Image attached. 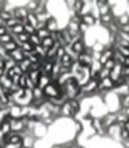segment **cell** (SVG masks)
I'll use <instances>...</instances> for the list:
<instances>
[{
    "mask_svg": "<svg viewBox=\"0 0 129 148\" xmlns=\"http://www.w3.org/2000/svg\"><path fill=\"white\" fill-rule=\"evenodd\" d=\"M101 120H102V125H103V127H106V129L111 127V126H114L115 123H116V112L106 113Z\"/></svg>",
    "mask_w": 129,
    "mask_h": 148,
    "instance_id": "6da1fadb",
    "label": "cell"
},
{
    "mask_svg": "<svg viewBox=\"0 0 129 148\" xmlns=\"http://www.w3.org/2000/svg\"><path fill=\"white\" fill-rule=\"evenodd\" d=\"M76 61H78L83 68H89L91 66V64L93 62V60H92V55L91 53H86V52L84 51L83 53H80L78 56V60H76Z\"/></svg>",
    "mask_w": 129,
    "mask_h": 148,
    "instance_id": "7a4b0ae2",
    "label": "cell"
},
{
    "mask_svg": "<svg viewBox=\"0 0 129 148\" xmlns=\"http://www.w3.org/2000/svg\"><path fill=\"white\" fill-rule=\"evenodd\" d=\"M8 114L12 117V120H21V118H23L22 107L18 104H14L13 107H10L9 109H8Z\"/></svg>",
    "mask_w": 129,
    "mask_h": 148,
    "instance_id": "3957f363",
    "label": "cell"
},
{
    "mask_svg": "<svg viewBox=\"0 0 129 148\" xmlns=\"http://www.w3.org/2000/svg\"><path fill=\"white\" fill-rule=\"evenodd\" d=\"M114 55H115V49L114 48H105V51L101 53V59H99V62L102 64V66L105 65V62L109 61V60L114 59Z\"/></svg>",
    "mask_w": 129,
    "mask_h": 148,
    "instance_id": "277c9868",
    "label": "cell"
},
{
    "mask_svg": "<svg viewBox=\"0 0 129 148\" xmlns=\"http://www.w3.org/2000/svg\"><path fill=\"white\" fill-rule=\"evenodd\" d=\"M28 14V10L26 7H16L13 8V17L18 18V20H26Z\"/></svg>",
    "mask_w": 129,
    "mask_h": 148,
    "instance_id": "5b68a950",
    "label": "cell"
},
{
    "mask_svg": "<svg viewBox=\"0 0 129 148\" xmlns=\"http://www.w3.org/2000/svg\"><path fill=\"white\" fill-rule=\"evenodd\" d=\"M71 47H72V51L75 52L78 56L80 53H83V52L86 49V44H85V42H84V39H79V40H76L75 43L71 44Z\"/></svg>",
    "mask_w": 129,
    "mask_h": 148,
    "instance_id": "8992f818",
    "label": "cell"
},
{
    "mask_svg": "<svg viewBox=\"0 0 129 148\" xmlns=\"http://www.w3.org/2000/svg\"><path fill=\"white\" fill-rule=\"evenodd\" d=\"M45 27H47V30H48L49 33H56V31H58L59 30V25H58V21L56 20V17L52 16V17L47 21Z\"/></svg>",
    "mask_w": 129,
    "mask_h": 148,
    "instance_id": "52a82bcc",
    "label": "cell"
},
{
    "mask_svg": "<svg viewBox=\"0 0 129 148\" xmlns=\"http://www.w3.org/2000/svg\"><path fill=\"white\" fill-rule=\"evenodd\" d=\"M9 57L12 60H14L17 64H20L21 61H23V60H25V53H23V51L20 48V47H18V48H16L13 52H10Z\"/></svg>",
    "mask_w": 129,
    "mask_h": 148,
    "instance_id": "ba28073f",
    "label": "cell"
},
{
    "mask_svg": "<svg viewBox=\"0 0 129 148\" xmlns=\"http://www.w3.org/2000/svg\"><path fill=\"white\" fill-rule=\"evenodd\" d=\"M115 22L119 25V27H123V26H125V25H129V13L124 12V13H122V14L116 16V17H115Z\"/></svg>",
    "mask_w": 129,
    "mask_h": 148,
    "instance_id": "9c48e42d",
    "label": "cell"
},
{
    "mask_svg": "<svg viewBox=\"0 0 129 148\" xmlns=\"http://www.w3.org/2000/svg\"><path fill=\"white\" fill-rule=\"evenodd\" d=\"M96 21L97 18L94 17L92 13H89V14H84L83 17H81V22L85 23L88 27H92V26H96Z\"/></svg>",
    "mask_w": 129,
    "mask_h": 148,
    "instance_id": "30bf717a",
    "label": "cell"
},
{
    "mask_svg": "<svg viewBox=\"0 0 129 148\" xmlns=\"http://www.w3.org/2000/svg\"><path fill=\"white\" fill-rule=\"evenodd\" d=\"M49 83H51V77H49V75H45V74H41L40 78H39V81H38V84H36V87H39V88L44 90Z\"/></svg>",
    "mask_w": 129,
    "mask_h": 148,
    "instance_id": "8fae6325",
    "label": "cell"
},
{
    "mask_svg": "<svg viewBox=\"0 0 129 148\" xmlns=\"http://www.w3.org/2000/svg\"><path fill=\"white\" fill-rule=\"evenodd\" d=\"M0 84H1V86L4 87L5 90H8V91H9L10 87L13 86V82H12V79H10L9 77H8L7 74L4 73V75H3L1 78H0Z\"/></svg>",
    "mask_w": 129,
    "mask_h": 148,
    "instance_id": "7c38bea8",
    "label": "cell"
},
{
    "mask_svg": "<svg viewBox=\"0 0 129 148\" xmlns=\"http://www.w3.org/2000/svg\"><path fill=\"white\" fill-rule=\"evenodd\" d=\"M26 21H27V23H30V25H31V26H34L35 29H36V26H38V23H39L38 17H36V14H35L34 12H28Z\"/></svg>",
    "mask_w": 129,
    "mask_h": 148,
    "instance_id": "4fadbf2b",
    "label": "cell"
},
{
    "mask_svg": "<svg viewBox=\"0 0 129 148\" xmlns=\"http://www.w3.org/2000/svg\"><path fill=\"white\" fill-rule=\"evenodd\" d=\"M59 62H61V66L62 68H67V69H70L71 65H72V62H74V60L71 59L68 55H65V56L59 60Z\"/></svg>",
    "mask_w": 129,
    "mask_h": 148,
    "instance_id": "5bb4252c",
    "label": "cell"
},
{
    "mask_svg": "<svg viewBox=\"0 0 129 148\" xmlns=\"http://www.w3.org/2000/svg\"><path fill=\"white\" fill-rule=\"evenodd\" d=\"M27 75H28V78L34 82V83L38 84V81H39V78H40V75H41V72L40 70H30V72L27 73Z\"/></svg>",
    "mask_w": 129,
    "mask_h": 148,
    "instance_id": "9a60e30c",
    "label": "cell"
},
{
    "mask_svg": "<svg viewBox=\"0 0 129 148\" xmlns=\"http://www.w3.org/2000/svg\"><path fill=\"white\" fill-rule=\"evenodd\" d=\"M18 66L21 68V70L23 72V74H27L28 72H30V66H31V62L28 61L27 59H25L23 61H21L20 64H17Z\"/></svg>",
    "mask_w": 129,
    "mask_h": 148,
    "instance_id": "2e32d148",
    "label": "cell"
},
{
    "mask_svg": "<svg viewBox=\"0 0 129 148\" xmlns=\"http://www.w3.org/2000/svg\"><path fill=\"white\" fill-rule=\"evenodd\" d=\"M92 48V51L93 52H97V53H102V52L105 51V48H106V46H105L103 43H102V42H96V43L93 44V46L91 47Z\"/></svg>",
    "mask_w": 129,
    "mask_h": 148,
    "instance_id": "e0dca14e",
    "label": "cell"
},
{
    "mask_svg": "<svg viewBox=\"0 0 129 148\" xmlns=\"http://www.w3.org/2000/svg\"><path fill=\"white\" fill-rule=\"evenodd\" d=\"M54 40L53 39L51 38V36H49V38H45V39H43V40H41V47H44V48L47 49V51H48L49 48H52V47L54 46Z\"/></svg>",
    "mask_w": 129,
    "mask_h": 148,
    "instance_id": "ac0fdd59",
    "label": "cell"
},
{
    "mask_svg": "<svg viewBox=\"0 0 129 148\" xmlns=\"http://www.w3.org/2000/svg\"><path fill=\"white\" fill-rule=\"evenodd\" d=\"M22 33H25V29H23V25L22 23H20V25H17V26H14V27L10 30V34L12 35H20V34H22Z\"/></svg>",
    "mask_w": 129,
    "mask_h": 148,
    "instance_id": "d6986e66",
    "label": "cell"
},
{
    "mask_svg": "<svg viewBox=\"0 0 129 148\" xmlns=\"http://www.w3.org/2000/svg\"><path fill=\"white\" fill-rule=\"evenodd\" d=\"M36 35H38L39 38L43 40V39H45V38H49V36H51V33H49V31L47 30V27H45V29H40V30H36Z\"/></svg>",
    "mask_w": 129,
    "mask_h": 148,
    "instance_id": "ffe728a7",
    "label": "cell"
},
{
    "mask_svg": "<svg viewBox=\"0 0 129 148\" xmlns=\"http://www.w3.org/2000/svg\"><path fill=\"white\" fill-rule=\"evenodd\" d=\"M28 42H30V43L32 44L34 47L40 46V44H41V39L39 38L36 34H32V35H30V38H28Z\"/></svg>",
    "mask_w": 129,
    "mask_h": 148,
    "instance_id": "44dd1931",
    "label": "cell"
},
{
    "mask_svg": "<svg viewBox=\"0 0 129 148\" xmlns=\"http://www.w3.org/2000/svg\"><path fill=\"white\" fill-rule=\"evenodd\" d=\"M3 47H4V49L8 52V53H10V52H13L16 48H18L17 43H16V42H13V40L9 42V43H7V44H4Z\"/></svg>",
    "mask_w": 129,
    "mask_h": 148,
    "instance_id": "7402d4cb",
    "label": "cell"
},
{
    "mask_svg": "<svg viewBox=\"0 0 129 148\" xmlns=\"http://www.w3.org/2000/svg\"><path fill=\"white\" fill-rule=\"evenodd\" d=\"M102 69V64L99 61H93L89 66V70L91 72H96V73H99V70Z\"/></svg>",
    "mask_w": 129,
    "mask_h": 148,
    "instance_id": "603a6c76",
    "label": "cell"
},
{
    "mask_svg": "<svg viewBox=\"0 0 129 148\" xmlns=\"http://www.w3.org/2000/svg\"><path fill=\"white\" fill-rule=\"evenodd\" d=\"M106 78H110V70H107L106 68L102 66V69L98 73V79L102 81V79H106Z\"/></svg>",
    "mask_w": 129,
    "mask_h": 148,
    "instance_id": "cb8c5ba5",
    "label": "cell"
},
{
    "mask_svg": "<svg viewBox=\"0 0 129 148\" xmlns=\"http://www.w3.org/2000/svg\"><path fill=\"white\" fill-rule=\"evenodd\" d=\"M23 29H25V33L27 34V35H32V34H36V29L34 27V26H31L30 23H27V22L23 25Z\"/></svg>",
    "mask_w": 129,
    "mask_h": 148,
    "instance_id": "d4e9b609",
    "label": "cell"
},
{
    "mask_svg": "<svg viewBox=\"0 0 129 148\" xmlns=\"http://www.w3.org/2000/svg\"><path fill=\"white\" fill-rule=\"evenodd\" d=\"M23 52H32L34 51V46L30 43V42H26V43H22L20 47Z\"/></svg>",
    "mask_w": 129,
    "mask_h": 148,
    "instance_id": "484cf974",
    "label": "cell"
},
{
    "mask_svg": "<svg viewBox=\"0 0 129 148\" xmlns=\"http://www.w3.org/2000/svg\"><path fill=\"white\" fill-rule=\"evenodd\" d=\"M16 65H17V62L9 57L8 60H5V72H8V70H12L13 68L16 66Z\"/></svg>",
    "mask_w": 129,
    "mask_h": 148,
    "instance_id": "4316f807",
    "label": "cell"
},
{
    "mask_svg": "<svg viewBox=\"0 0 129 148\" xmlns=\"http://www.w3.org/2000/svg\"><path fill=\"white\" fill-rule=\"evenodd\" d=\"M9 42H12V34H5V35L0 36V44H1V46L9 43Z\"/></svg>",
    "mask_w": 129,
    "mask_h": 148,
    "instance_id": "83f0119b",
    "label": "cell"
},
{
    "mask_svg": "<svg viewBox=\"0 0 129 148\" xmlns=\"http://www.w3.org/2000/svg\"><path fill=\"white\" fill-rule=\"evenodd\" d=\"M115 65H116V62H115V60L112 59V60H109V61H106V62H105L103 68H106L107 70H110V72H111V70L115 68Z\"/></svg>",
    "mask_w": 129,
    "mask_h": 148,
    "instance_id": "f1b7e54d",
    "label": "cell"
},
{
    "mask_svg": "<svg viewBox=\"0 0 129 148\" xmlns=\"http://www.w3.org/2000/svg\"><path fill=\"white\" fill-rule=\"evenodd\" d=\"M7 94H8V90H5L4 87L0 84V99H4V97L7 96Z\"/></svg>",
    "mask_w": 129,
    "mask_h": 148,
    "instance_id": "f546056e",
    "label": "cell"
},
{
    "mask_svg": "<svg viewBox=\"0 0 129 148\" xmlns=\"http://www.w3.org/2000/svg\"><path fill=\"white\" fill-rule=\"evenodd\" d=\"M0 69L5 72V60L4 59H0Z\"/></svg>",
    "mask_w": 129,
    "mask_h": 148,
    "instance_id": "4dcf8cb0",
    "label": "cell"
},
{
    "mask_svg": "<svg viewBox=\"0 0 129 148\" xmlns=\"http://www.w3.org/2000/svg\"><path fill=\"white\" fill-rule=\"evenodd\" d=\"M51 148H66L65 144H53Z\"/></svg>",
    "mask_w": 129,
    "mask_h": 148,
    "instance_id": "1f68e13d",
    "label": "cell"
},
{
    "mask_svg": "<svg viewBox=\"0 0 129 148\" xmlns=\"http://www.w3.org/2000/svg\"><path fill=\"white\" fill-rule=\"evenodd\" d=\"M124 130H127V131H129V120L127 121V122L124 123Z\"/></svg>",
    "mask_w": 129,
    "mask_h": 148,
    "instance_id": "d6a6232c",
    "label": "cell"
},
{
    "mask_svg": "<svg viewBox=\"0 0 129 148\" xmlns=\"http://www.w3.org/2000/svg\"><path fill=\"white\" fill-rule=\"evenodd\" d=\"M1 26H5V22L1 20V18H0V27H1Z\"/></svg>",
    "mask_w": 129,
    "mask_h": 148,
    "instance_id": "836d02e7",
    "label": "cell"
},
{
    "mask_svg": "<svg viewBox=\"0 0 129 148\" xmlns=\"http://www.w3.org/2000/svg\"><path fill=\"white\" fill-rule=\"evenodd\" d=\"M79 148H84V147H79Z\"/></svg>",
    "mask_w": 129,
    "mask_h": 148,
    "instance_id": "e575fe53",
    "label": "cell"
}]
</instances>
